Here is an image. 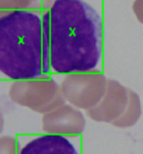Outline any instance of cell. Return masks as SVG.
<instances>
[{
  "mask_svg": "<svg viewBox=\"0 0 143 154\" xmlns=\"http://www.w3.org/2000/svg\"><path fill=\"white\" fill-rule=\"evenodd\" d=\"M42 22L55 72H90L99 66L102 22L95 8L84 0H55Z\"/></svg>",
  "mask_w": 143,
  "mask_h": 154,
  "instance_id": "cell-1",
  "label": "cell"
},
{
  "mask_svg": "<svg viewBox=\"0 0 143 154\" xmlns=\"http://www.w3.org/2000/svg\"><path fill=\"white\" fill-rule=\"evenodd\" d=\"M50 50L37 10H14L0 17V71L15 80L47 76Z\"/></svg>",
  "mask_w": 143,
  "mask_h": 154,
  "instance_id": "cell-2",
  "label": "cell"
},
{
  "mask_svg": "<svg viewBox=\"0 0 143 154\" xmlns=\"http://www.w3.org/2000/svg\"><path fill=\"white\" fill-rule=\"evenodd\" d=\"M12 102L38 113H48L65 103L61 89L48 76L18 80L12 83L9 91Z\"/></svg>",
  "mask_w": 143,
  "mask_h": 154,
  "instance_id": "cell-3",
  "label": "cell"
},
{
  "mask_svg": "<svg viewBox=\"0 0 143 154\" xmlns=\"http://www.w3.org/2000/svg\"><path fill=\"white\" fill-rule=\"evenodd\" d=\"M106 77L91 71L69 73L60 85L65 100L74 106L86 110L100 102L106 92Z\"/></svg>",
  "mask_w": 143,
  "mask_h": 154,
  "instance_id": "cell-4",
  "label": "cell"
},
{
  "mask_svg": "<svg viewBox=\"0 0 143 154\" xmlns=\"http://www.w3.org/2000/svg\"><path fill=\"white\" fill-rule=\"evenodd\" d=\"M128 103V89L118 81L109 79L103 98L93 107L87 109V114L96 122L112 123L125 112Z\"/></svg>",
  "mask_w": 143,
  "mask_h": 154,
  "instance_id": "cell-5",
  "label": "cell"
},
{
  "mask_svg": "<svg viewBox=\"0 0 143 154\" xmlns=\"http://www.w3.org/2000/svg\"><path fill=\"white\" fill-rule=\"evenodd\" d=\"M42 123L45 132L56 135H79L86 127L82 112L67 104L45 113Z\"/></svg>",
  "mask_w": 143,
  "mask_h": 154,
  "instance_id": "cell-6",
  "label": "cell"
},
{
  "mask_svg": "<svg viewBox=\"0 0 143 154\" xmlns=\"http://www.w3.org/2000/svg\"><path fill=\"white\" fill-rule=\"evenodd\" d=\"M19 154H78L76 148L64 137L45 135L30 140Z\"/></svg>",
  "mask_w": 143,
  "mask_h": 154,
  "instance_id": "cell-7",
  "label": "cell"
},
{
  "mask_svg": "<svg viewBox=\"0 0 143 154\" xmlns=\"http://www.w3.org/2000/svg\"><path fill=\"white\" fill-rule=\"evenodd\" d=\"M129 92V103L125 112L116 120L111 123L117 128H129L136 124L141 116V103L140 98L137 93L128 89Z\"/></svg>",
  "mask_w": 143,
  "mask_h": 154,
  "instance_id": "cell-8",
  "label": "cell"
},
{
  "mask_svg": "<svg viewBox=\"0 0 143 154\" xmlns=\"http://www.w3.org/2000/svg\"><path fill=\"white\" fill-rule=\"evenodd\" d=\"M42 0H0V17L14 10H30L39 8Z\"/></svg>",
  "mask_w": 143,
  "mask_h": 154,
  "instance_id": "cell-9",
  "label": "cell"
},
{
  "mask_svg": "<svg viewBox=\"0 0 143 154\" xmlns=\"http://www.w3.org/2000/svg\"><path fill=\"white\" fill-rule=\"evenodd\" d=\"M20 144L14 137L3 136L0 137V154H19Z\"/></svg>",
  "mask_w": 143,
  "mask_h": 154,
  "instance_id": "cell-10",
  "label": "cell"
},
{
  "mask_svg": "<svg viewBox=\"0 0 143 154\" xmlns=\"http://www.w3.org/2000/svg\"><path fill=\"white\" fill-rule=\"evenodd\" d=\"M132 11L138 22L143 25V0H135L132 4Z\"/></svg>",
  "mask_w": 143,
  "mask_h": 154,
  "instance_id": "cell-11",
  "label": "cell"
},
{
  "mask_svg": "<svg viewBox=\"0 0 143 154\" xmlns=\"http://www.w3.org/2000/svg\"><path fill=\"white\" fill-rule=\"evenodd\" d=\"M3 127H4V118H3L1 111H0V134L3 131Z\"/></svg>",
  "mask_w": 143,
  "mask_h": 154,
  "instance_id": "cell-12",
  "label": "cell"
}]
</instances>
